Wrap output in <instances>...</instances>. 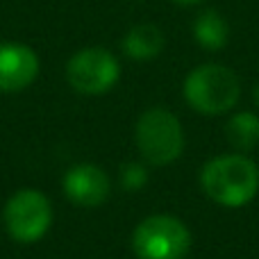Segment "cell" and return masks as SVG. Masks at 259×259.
Instances as JSON below:
<instances>
[{
	"label": "cell",
	"instance_id": "1",
	"mask_svg": "<svg viewBox=\"0 0 259 259\" xmlns=\"http://www.w3.org/2000/svg\"><path fill=\"white\" fill-rule=\"evenodd\" d=\"M200 184L205 193L225 207H241L255 198L259 189V168L243 155H223L202 168Z\"/></svg>",
	"mask_w": 259,
	"mask_h": 259
},
{
	"label": "cell",
	"instance_id": "2",
	"mask_svg": "<svg viewBox=\"0 0 259 259\" xmlns=\"http://www.w3.org/2000/svg\"><path fill=\"white\" fill-rule=\"evenodd\" d=\"M241 96V84L234 71L221 64H202L184 80V98L196 112L216 116L230 112Z\"/></svg>",
	"mask_w": 259,
	"mask_h": 259
},
{
	"label": "cell",
	"instance_id": "3",
	"mask_svg": "<svg viewBox=\"0 0 259 259\" xmlns=\"http://www.w3.org/2000/svg\"><path fill=\"white\" fill-rule=\"evenodd\" d=\"M137 146L143 159L152 166H164L182 155L184 132L178 116L168 109H148L137 123Z\"/></svg>",
	"mask_w": 259,
	"mask_h": 259
},
{
	"label": "cell",
	"instance_id": "4",
	"mask_svg": "<svg viewBox=\"0 0 259 259\" xmlns=\"http://www.w3.org/2000/svg\"><path fill=\"white\" fill-rule=\"evenodd\" d=\"M139 259H182L191 248V232L175 216H148L132 234Z\"/></svg>",
	"mask_w": 259,
	"mask_h": 259
},
{
	"label": "cell",
	"instance_id": "5",
	"mask_svg": "<svg viewBox=\"0 0 259 259\" xmlns=\"http://www.w3.org/2000/svg\"><path fill=\"white\" fill-rule=\"evenodd\" d=\"M5 228L18 243H34L48 232L53 223V207L44 193L21 189L5 205Z\"/></svg>",
	"mask_w": 259,
	"mask_h": 259
},
{
	"label": "cell",
	"instance_id": "6",
	"mask_svg": "<svg viewBox=\"0 0 259 259\" xmlns=\"http://www.w3.org/2000/svg\"><path fill=\"white\" fill-rule=\"evenodd\" d=\"M121 66L105 48H84L66 64V80L77 94L100 96L118 82Z\"/></svg>",
	"mask_w": 259,
	"mask_h": 259
},
{
	"label": "cell",
	"instance_id": "7",
	"mask_svg": "<svg viewBox=\"0 0 259 259\" xmlns=\"http://www.w3.org/2000/svg\"><path fill=\"white\" fill-rule=\"evenodd\" d=\"M39 75V57L30 46L3 44L0 46V91H21Z\"/></svg>",
	"mask_w": 259,
	"mask_h": 259
},
{
	"label": "cell",
	"instance_id": "8",
	"mask_svg": "<svg viewBox=\"0 0 259 259\" xmlns=\"http://www.w3.org/2000/svg\"><path fill=\"white\" fill-rule=\"evenodd\" d=\"M68 200L80 207H98L109 196V178L96 164H77L64 175Z\"/></svg>",
	"mask_w": 259,
	"mask_h": 259
},
{
	"label": "cell",
	"instance_id": "9",
	"mask_svg": "<svg viewBox=\"0 0 259 259\" xmlns=\"http://www.w3.org/2000/svg\"><path fill=\"white\" fill-rule=\"evenodd\" d=\"M164 34L157 25L152 23H141L134 25L132 30L123 39V53L127 57L137 59V62H146V59H155L164 48Z\"/></svg>",
	"mask_w": 259,
	"mask_h": 259
},
{
	"label": "cell",
	"instance_id": "10",
	"mask_svg": "<svg viewBox=\"0 0 259 259\" xmlns=\"http://www.w3.org/2000/svg\"><path fill=\"white\" fill-rule=\"evenodd\" d=\"M193 36L207 50H221L230 39V25L219 12L205 9L193 23Z\"/></svg>",
	"mask_w": 259,
	"mask_h": 259
},
{
	"label": "cell",
	"instance_id": "11",
	"mask_svg": "<svg viewBox=\"0 0 259 259\" xmlns=\"http://www.w3.org/2000/svg\"><path fill=\"white\" fill-rule=\"evenodd\" d=\"M225 134L237 150H252L259 143V116H255L252 112L234 114L225 125Z\"/></svg>",
	"mask_w": 259,
	"mask_h": 259
},
{
	"label": "cell",
	"instance_id": "12",
	"mask_svg": "<svg viewBox=\"0 0 259 259\" xmlns=\"http://www.w3.org/2000/svg\"><path fill=\"white\" fill-rule=\"evenodd\" d=\"M148 182V170L141 164H123L121 166V184L127 191H139Z\"/></svg>",
	"mask_w": 259,
	"mask_h": 259
},
{
	"label": "cell",
	"instance_id": "13",
	"mask_svg": "<svg viewBox=\"0 0 259 259\" xmlns=\"http://www.w3.org/2000/svg\"><path fill=\"white\" fill-rule=\"evenodd\" d=\"M178 5H196V3H202V0H173Z\"/></svg>",
	"mask_w": 259,
	"mask_h": 259
},
{
	"label": "cell",
	"instance_id": "14",
	"mask_svg": "<svg viewBox=\"0 0 259 259\" xmlns=\"http://www.w3.org/2000/svg\"><path fill=\"white\" fill-rule=\"evenodd\" d=\"M252 98H255V103L259 105V82L255 84V89H252Z\"/></svg>",
	"mask_w": 259,
	"mask_h": 259
}]
</instances>
